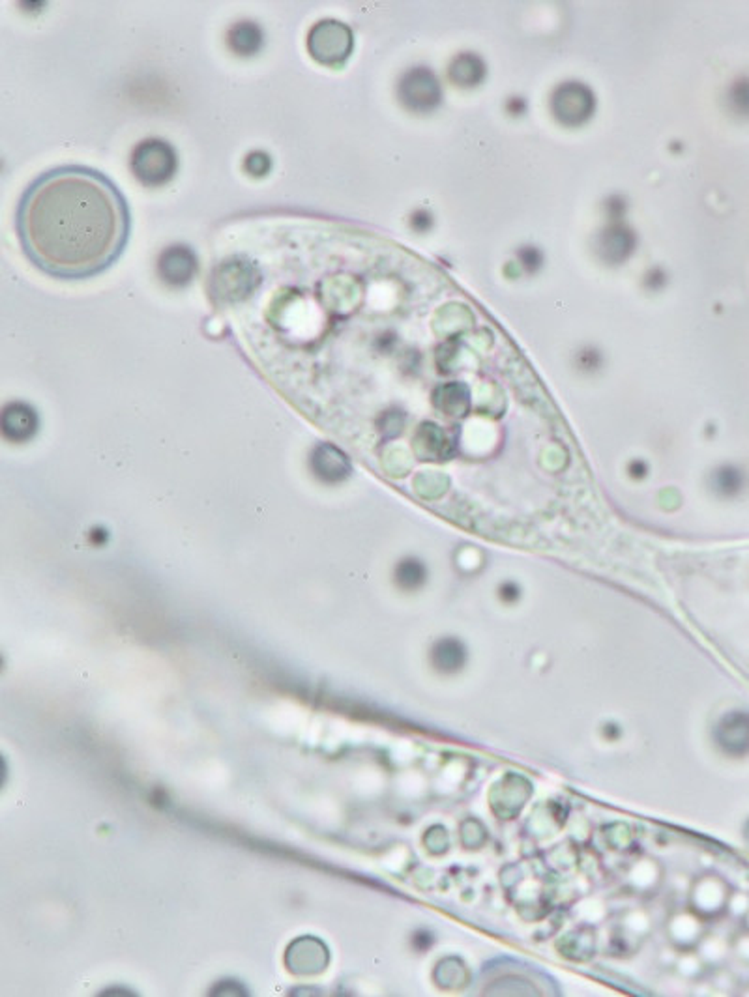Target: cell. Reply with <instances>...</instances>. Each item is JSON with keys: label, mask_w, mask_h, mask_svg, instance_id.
<instances>
[{"label": "cell", "mask_w": 749, "mask_h": 997, "mask_svg": "<svg viewBox=\"0 0 749 997\" xmlns=\"http://www.w3.org/2000/svg\"><path fill=\"white\" fill-rule=\"evenodd\" d=\"M744 483H745L744 472L733 467V464H725V467L715 468L710 476V488L720 498H733L740 494V490L744 488Z\"/></svg>", "instance_id": "15"}, {"label": "cell", "mask_w": 749, "mask_h": 997, "mask_svg": "<svg viewBox=\"0 0 749 997\" xmlns=\"http://www.w3.org/2000/svg\"><path fill=\"white\" fill-rule=\"evenodd\" d=\"M727 106L738 116H749V77L734 81L727 92Z\"/></svg>", "instance_id": "17"}, {"label": "cell", "mask_w": 749, "mask_h": 997, "mask_svg": "<svg viewBox=\"0 0 749 997\" xmlns=\"http://www.w3.org/2000/svg\"><path fill=\"white\" fill-rule=\"evenodd\" d=\"M354 47L352 30L338 19H322L311 26L308 35L309 56L320 65L339 68Z\"/></svg>", "instance_id": "3"}, {"label": "cell", "mask_w": 749, "mask_h": 997, "mask_svg": "<svg viewBox=\"0 0 749 997\" xmlns=\"http://www.w3.org/2000/svg\"><path fill=\"white\" fill-rule=\"evenodd\" d=\"M38 416L35 408L25 403H12L3 412V435L10 442H26L36 435Z\"/></svg>", "instance_id": "9"}, {"label": "cell", "mask_w": 749, "mask_h": 997, "mask_svg": "<svg viewBox=\"0 0 749 997\" xmlns=\"http://www.w3.org/2000/svg\"><path fill=\"white\" fill-rule=\"evenodd\" d=\"M398 97L401 106L412 113H431L442 102V88L430 68L416 65L400 79Z\"/></svg>", "instance_id": "5"}, {"label": "cell", "mask_w": 749, "mask_h": 997, "mask_svg": "<svg viewBox=\"0 0 749 997\" xmlns=\"http://www.w3.org/2000/svg\"><path fill=\"white\" fill-rule=\"evenodd\" d=\"M646 285L654 290L662 288L665 285V274L660 268H654L653 272L646 274Z\"/></svg>", "instance_id": "22"}, {"label": "cell", "mask_w": 749, "mask_h": 997, "mask_svg": "<svg viewBox=\"0 0 749 997\" xmlns=\"http://www.w3.org/2000/svg\"><path fill=\"white\" fill-rule=\"evenodd\" d=\"M714 741L729 756H745L749 752V713L731 711L714 728Z\"/></svg>", "instance_id": "7"}, {"label": "cell", "mask_w": 749, "mask_h": 997, "mask_svg": "<svg viewBox=\"0 0 749 997\" xmlns=\"http://www.w3.org/2000/svg\"><path fill=\"white\" fill-rule=\"evenodd\" d=\"M551 113L564 127H581L596 111L594 92L581 81H564L551 94Z\"/></svg>", "instance_id": "4"}, {"label": "cell", "mask_w": 749, "mask_h": 997, "mask_svg": "<svg viewBox=\"0 0 749 997\" xmlns=\"http://www.w3.org/2000/svg\"><path fill=\"white\" fill-rule=\"evenodd\" d=\"M628 474L633 478V479H644L648 476V467L643 462V460H633L630 464V470Z\"/></svg>", "instance_id": "24"}, {"label": "cell", "mask_w": 749, "mask_h": 997, "mask_svg": "<svg viewBox=\"0 0 749 997\" xmlns=\"http://www.w3.org/2000/svg\"><path fill=\"white\" fill-rule=\"evenodd\" d=\"M745 837H747V841H749V823H747V829H745Z\"/></svg>", "instance_id": "25"}, {"label": "cell", "mask_w": 749, "mask_h": 997, "mask_svg": "<svg viewBox=\"0 0 749 997\" xmlns=\"http://www.w3.org/2000/svg\"><path fill=\"white\" fill-rule=\"evenodd\" d=\"M132 171L147 187L167 186L178 171V156L167 141L145 139L132 154Z\"/></svg>", "instance_id": "2"}, {"label": "cell", "mask_w": 749, "mask_h": 997, "mask_svg": "<svg viewBox=\"0 0 749 997\" xmlns=\"http://www.w3.org/2000/svg\"><path fill=\"white\" fill-rule=\"evenodd\" d=\"M487 74L485 62L476 53H460L450 64L448 76L453 85L461 88H474L483 83Z\"/></svg>", "instance_id": "12"}, {"label": "cell", "mask_w": 749, "mask_h": 997, "mask_svg": "<svg viewBox=\"0 0 749 997\" xmlns=\"http://www.w3.org/2000/svg\"><path fill=\"white\" fill-rule=\"evenodd\" d=\"M635 251L633 230L622 223H611L596 238V253L605 264H622Z\"/></svg>", "instance_id": "8"}, {"label": "cell", "mask_w": 749, "mask_h": 997, "mask_svg": "<svg viewBox=\"0 0 749 997\" xmlns=\"http://www.w3.org/2000/svg\"><path fill=\"white\" fill-rule=\"evenodd\" d=\"M244 171L253 178H263L272 171V159L267 152H251L244 159Z\"/></svg>", "instance_id": "18"}, {"label": "cell", "mask_w": 749, "mask_h": 997, "mask_svg": "<svg viewBox=\"0 0 749 997\" xmlns=\"http://www.w3.org/2000/svg\"><path fill=\"white\" fill-rule=\"evenodd\" d=\"M430 657H431L433 669L439 674L453 676V674H460L467 667L469 651L461 640L453 637H444L433 644Z\"/></svg>", "instance_id": "11"}, {"label": "cell", "mask_w": 749, "mask_h": 997, "mask_svg": "<svg viewBox=\"0 0 749 997\" xmlns=\"http://www.w3.org/2000/svg\"><path fill=\"white\" fill-rule=\"evenodd\" d=\"M521 597V589L517 584L513 582H504L501 588H499V599L506 605H513L519 601Z\"/></svg>", "instance_id": "21"}, {"label": "cell", "mask_w": 749, "mask_h": 997, "mask_svg": "<svg viewBox=\"0 0 749 997\" xmlns=\"http://www.w3.org/2000/svg\"><path fill=\"white\" fill-rule=\"evenodd\" d=\"M603 365V356L598 348H592V347H584L582 350L577 352L575 356V368L582 373H594L598 369H602Z\"/></svg>", "instance_id": "19"}, {"label": "cell", "mask_w": 749, "mask_h": 997, "mask_svg": "<svg viewBox=\"0 0 749 997\" xmlns=\"http://www.w3.org/2000/svg\"><path fill=\"white\" fill-rule=\"evenodd\" d=\"M197 255L187 246H169L167 249L161 251L157 258V274L161 281L175 288L189 285L195 274H197Z\"/></svg>", "instance_id": "6"}, {"label": "cell", "mask_w": 749, "mask_h": 997, "mask_svg": "<svg viewBox=\"0 0 749 997\" xmlns=\"http://www.w3.org/2000/svg\"><path fill=\"white\" fill-rule=\"evenodd\" d=\"M435 405L448 416H465L471 397L463 384H446L437 389Z\"/></svg>", "instance_id": "14"}, {"label": "cell", "mask_w": 749, "mask_h": 997, "mask_svg": "<svg viewBox=\"0 0 749 997\" xmlns=\"http://www.w3.org/2000/svg\"><path fill=\"white\" fill-rule=\"evenodd\" d=\"M313 474L327 483H339L350 474V464L347 457L330 444H320L311 455Z\"/></svg>", "instance_id": "10"}, {"label": "cell", "mask_w": 749, "mask_h": 997, "mask_svg": "<svg viewBox=\"0 0 749 997\" xmlns=\"http://www.w3.org/2000/svg\"><path fill=\"white\" fill-rule=\"evenodd\" d=\"M17 232L26 257L60 279H85L120 257L129 212L111 180L94 169L60 167L25 191Z\"/></svg>", "instance_id": "1"}, {"label": "cell", "mask_w": 749, "mask_h": 997, "mask_svg": "<svg viewBox=\"0 0 749 997\" xmlns=\"http://www.w3.org/2000/svg\"><path fill=\"white\" fill-rule=\"evenodd\" d=\"M396 584L405 591H416L428 580V569L418 558H403L394 571Z\"/></svg>", "instance_id": "16"}, {"label": "cell", "mask_w": 749, "mask_h": 997, "mask_svg": "<svg viewBox=\"0 0 749 997\" xmlns=\"http://www.w3.org/2000/svg\"><path fill=\"white\" fill-rule=\"evenodd\" d=\"M416 221H418V225L414 227L416 230H428V228L433 225L431 216H430L428 212H423V210H421V212H416V214L412 216V221H410V223H416Z\"/></svg>", "instance_id": "23"}, {"label": "cell", "mask_w": 749, "mask_h": 997, "mask_svg": "<svg viewBox=\"0 0 749 997\" xmlns=\"http://www.w3.org/2000/svg\"><path fill=\"white\" fill-rule=\"evenodd\" d=\"M517 258H519V264L523 266V270L527 272H538L542 268L543 264V255L538 247H532V246H525L521 247L519 253H517Z\"/></svg>", "instance_id": "20"}, {"label": "cell", "mask_w": 749, "mask_h": 997, "mask_svg": "<svg viewBox=\"0 0 749 997\" xmlns=\"http://www.w3.org/2000/svg\"><path fill=\"white\" fill-rule=\"evenodd\" d=\"M227 45L238 56H253L263 47V32L251 21H240L227 32Z\"/></svg>", "instance_id": "13"}]
</instances>
